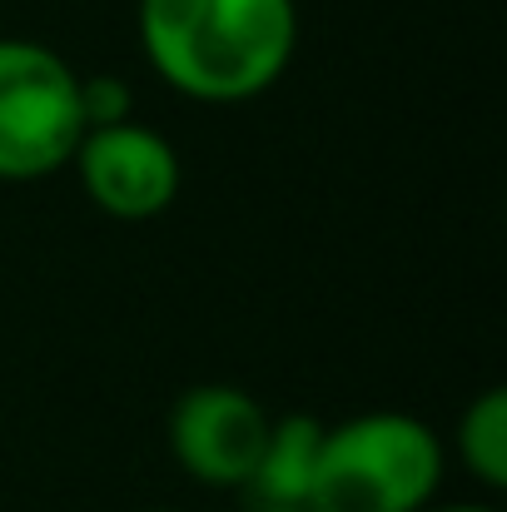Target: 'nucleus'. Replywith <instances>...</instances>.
I'll return each instance as SVG.
<instances>
[{
	"label": "nucleus",
	"instance_id": "f257e3e1",
	"mask_svg": "<svg viewBox=\"0 0 507 512\" xmlns=\"http://www.w3.org/2000/svg\"><path fill=\"white\" fill-rule=\"evenodd\" d=\"M299 45L294 0H140V50L169 90L239 105L279 85Z\"/></svg>",
	"mask_w": 507,
	"mask_h": 512
},
{
	"label": "nucleus",
	"instance_id": "f03ea898",
	"mask_svg": "<svg viewBox=\"0 0 507 512\" xmlns=\"http://www.w3.org/2000/svg\"><path fill=\"white\" fill-rule=\"evenodd\" d=\"M443 483L438 433L398 408L324 423L309 512H423Z\"/></svg>",
	"mask_w": 507,
	"mask_h": 512
},
{
	"label": "nucleus",
	"instance_id": "7ed1b4c3",
	"mask_svg": "<svg viewBox=\"0 0 507 512\" xmlns=\"http://www.w3.org/2000/svg\"><path fill=\"white\" fill-rule=\"evenodd\" d=\"M85 135L80 70L25 35H0V179H45Z\"/></svg>",
	"mask_w": 507,
	"mask_h": 512
},
{
	"label": "nucleus",
	"instance_id": "20e7f679",
	"mask_svg": "<svg viewBox=\"0 0 507 512\" xmlns=\"http://www.w3.org/2000/svg\"><path fill=\"white\" fill-rule=\"evenodd\" d=\"M70 165L80 174V189L90 194V204L125 224L165 214L184 184V165H179L174 145L140 120H115V125L85 130Z\"/></svg>",
	"mask_w": 507,
	"mask_h": 512
},
{
	"label": "nucleus",
	"instance_id": "39448f33",
	"mask_svg": "<svg viewBox=\"0 0 507 512\" xmlns=\"http://www.w3.org/2000/svg\"><path fill=\"white\" fill-rule=\"evenodd\" d=\"M269 438V408L234 383L184 388L169 408V453L204 488H244Z\"/></svg>",
	"mask_w": 507,
	"mask_h": 512
},
{
	"label": "nucleus",
	"instance_id": "423d86ee",
	"mask_svg": "<svg viewBox=\"0 0 507 512\" xmlns=\"http://www.w3.org/2000/svg\"><path fill=\"white\" fill-rule=\"evenodd\" d=\"M319 443L324 423L314 413H284L269 418V438L259 448V463L244 483L254 508H304L314 493V468H319Z\"/></svg>",
	"mask_w": 507,
	"mask_h": 512
},
{
	"label": "nucleus",
	"instance_id": "0eeeda50",
	"mask_svg": "<svg viewBox=\"0 0 507 512\" xmlns=\"http://www.w3.org/2000/svg\"><path fill=\"white\" fill-rule=\"evenodd\" d=\"M458 453L483 488H507V393L483 388L458 418Z\"/></svg>",
	"mask_w": 507,
	"mask_h": 512
},
{
	"label": "nucleus",
	"instance_id": "6e6552de",
	"mask_svg": "<svg viewBox=\"0 0 507 512\" xmlns=\"http://www.w3.org/2000/svg\"><path fill=\"white\" fill-rule=\"evenodd\" d=\"M135 110V95L120 75H80V115H85V130L95 125H115V120H130Z\"/></svg>",
	"mask_w": 507,
	"mask_h": 512
},
{
	"label": "nucleus",
	"instance_id": "1a4fd4ad",
	"mask_svg": "<svg viewBox=\"0 0 507 512\" xmlns=\"http://www.w3.org/2000/svg\"><path fill=\"white\" fill-rule=\"evenodd\" d=\"M423 512H498V508H488V503H443V508H433L428 503Z\"/></svg>",
	"mask_w": 507,
	"mask_h": 512
},
{
	"label": "nucleus",
	"instance_id": "9d476101",
	"mask_svg": "<svg viewBox=\"0 0 507 512\" xmlns=\"http://www.w3.org/2000/svg\"><path fill=\"white\" fill-rule=\"evenodd\" d=\"M254 512H304V508H254Z\"/></svg>",
	"mask_w": 507,
	"mask_h": 512
},
{
	"label": "nucleus",
	"instance_id": "9b49d317",
	"mask_svg": "<svg viewBox=\"0 0 507 512\" xmlns=\"http://www.w3.org/2000/svg\"><path fill=\"white\" fill-rule=\"evenodd\" d=\"M155 512H169V508H155Z\"/></svg>",
	"mask_w": 507,
	"mask_h": 512
}]
</instances>
